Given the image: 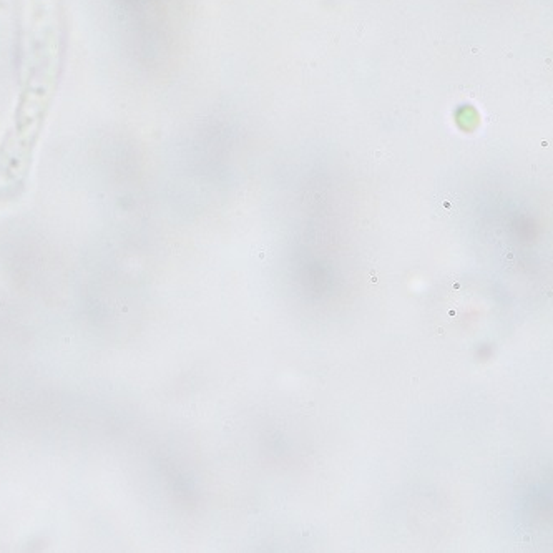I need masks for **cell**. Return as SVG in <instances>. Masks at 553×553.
I'll list each match as a JSON object with an SVG mask.
<instances>
[{
  "label": "cell",
  "mask_w": 553,
  "mask_h": 553,
  "mask_svg": "<svg viewBox=\"0 0 553 553\" xmlns=\"http://www.w3.org/2000/svg\"><path fill=\"white\" fill-rule=\"evenodd\" d=\"M434 204H436V211L438 216L442 218H454L457 216L459 208H460V200L455 193L450 191H442L438 193L434 200Z\"/></svg>",
  "instance_id": "6da1fadb"
}]
</instances>
